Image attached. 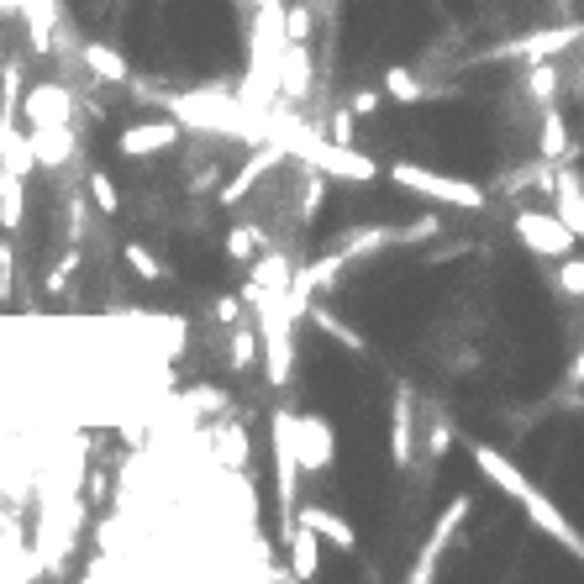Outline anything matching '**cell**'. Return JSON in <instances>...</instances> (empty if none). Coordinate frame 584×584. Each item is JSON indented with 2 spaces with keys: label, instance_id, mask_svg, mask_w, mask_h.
I'll return each mask as SVG.
<instances>
[{
  "label": "cell",
  "instance_id": "6da1fadb",
  "mask_svg": "<svg viewBox=\"0 0 584 584\" xmlns=\"http://www.w3.org/2000/svg\"><path fill=\"white\" fill-rule=\"evenodd\" d=\"M384 179L395 184V190H406V195H421V201L432 205H453V211H479L485 205V190L479 184H468L458 175H438V169H427V164H390Z\"/></svg>",
  "mask_w": 584,
  "mask_h": 584
},
{
  "label": "cell",
  "instance_id": "7a4b0ae2",
  "mask_svg": "<svg viewBox=\"0 0 584 584\" xmlns=\"http://www.w3.org/2000/svg\"><path fill=\"white\" fill-rule=\"evenodd\" d=\"M511 227H516V237H522L526 253H537V259H569L574 253V242H580V233L558 216V211H516L511 216Z\"/></svg>",
  "mask_w": 584,
  "mask_h": 584
},
{
  "label": "cell",
  "instance_id": "3957f363",
  "mask_svg": "<svg viewBox=\"0 0 584 584\" xmlns=\"http://www.w3.org/2000/svg\"><path fill=\"white\" fill-rule=\"evenodd\" d=\"M516 505L526 511V522H532V532H543V537H553L558 548H569V553H580V558H584V532H580L574 522H569V516H563V511H558L553 500H548L543 490H537V485H526L522 496H516Z\"/></svg>",
  "mask_w": 584,
  "mask_h": 584
},
{
  "label": "cell",
  "instance_id": "277c9868",
  "mask_svg": "<svg viewBox=\"0 0 584 584\" xmlns=\"http://www.w3.org/2000/svg\"><path fill=\"white\" fill-rule=\"evenodd\" d=\"M184 143V127L175 117L164 121H132V127H121L117 132V153L121 158H164V153H175Z\"/></svg>",
  "mask_w": 584,
  "mask_h": 584
},
{
  "label": "cell",
  "instance_id": "5b68a950",
  "mask_svg": "<svg viewBox=\"0 0 584 584\" xmlns=\"http://www.w3.org/2000/svg\"><path fill=\"white\" fill-rule=\"evenodd\" d=\"M22 117H27V127H74V117H80V100H74V90H69V85H59V80H43V85L27 90Z\"/></svg>",
  "mask_w": 584,
  "mask_h": 584
},
{
  "label": "cell",
  "instance_id": "8992f818",
  "mask_svg": "<svg viewBox=\"0 0 584 584\" xmlns=\"http://www.w3.org/2000/svg\"><path fill=\"white\" fill-rule=\"evenodd\" d=\"M295 453H300L306 474H322V468L337 464V432H332V421L322 410L295 416Z\"/></svg>",
  "mask_w": 584,
  "mask_h": 584
},
{
  "label": "cell",
  "instance_id": "52a82bcc",
  "mask_svg": "<svg viewBox=\"0 0 584 584\" xmlns=\"http://www.w3.org/2000/svg\"><path fill=\"white\" fill-rule=\"evenodd\" d=\"M468 511H474V496H453V500H448V511L438 516V526H432V537H427V543H421V553H416V569H410V580H432V574H438L442 548L453 543V532L464 526Z\"/></svg>",
  "mask_w": 584,
  "mask_h": 584
},
{
  "label": "cell",
  "instance_id": "ba28073f",
  "mask_svg": "<svg viewBox=\"0 0 584 584\" xmlns=\"http://www.w3.org/2000/svg\"><path fill=\"white\" fill-rule=\"evenodd\" d=\"M410 464H416V395L401 390L390 401V468L406 474Z\"/></svg>",
  "mask_w": 584,
  "mask_h": 584
},
{
  "label": "cell",
  "instance_id": "9c48e42d",
  "mask_svg": "<svg viewBox=\"0 0 584 584\" xmlns=\"http://www.w3.org/2000/svg\"><path fill=\"white\" fill-rule=\"evenodd\" d=\"M27 143H32V158H37V169H48V175H63V169L74 164V153H80V138H74V127H32Z\"/></svg>",
  "mask_w": 584,
  "mask_h": 584
},
{
  "label": "cell",
  "instance_id": "30bf717a",
  "mask_svg": "<svg viewBox=\"0 0 584 584\" xmlns=\"http://www.w3.org/2000/svg\"><path fill=\"white\" fill-rule=\"evenodd\" d=\"M285 158H290V147L269 143V147H263V153H259V158H248V164H242V169H237V175L227 179L222 190H216V201H222V205H242V201H248V195H253V190H259V179L269 175V169H279Z\"/></svg>",
  "mask_w": 584,
  "mask_h": 584
},
{
  "label": "cell",
  "instance_id": "8fae6325",
  "mask_svg": "<svg viewBox=\"0 0 584 584\" xmlns=\"http://www.w3.org/2000/svg\"><path fill=\"white\" fill-rule=\"evenodd\" d=\"M468 458H474V468H479V474H485V479H490V485H496L500 496H522L526 485H532V479H526L522 468L511 464V458H505V453H500V448H490V442H468Z\"/></svg>",
  "mask_w": 584,
  "mask_h": 584
},
{
  "label": "cell",
  "instance_id": "7c38bea8",
  "mask_svg": "<svg viewBox=\"0 0 584 584\" xmlns=\"http://www.w3.org/2000/svg\"><path fill=\"white\" fill-rule=\"evenodd\" d=\"M74 53H80V63H85V74L95 85H127V80H132V63L121 59L111 43H100V37H85Z\"/></svg>",
  "mask_w": 584,
  "mask_h": 584
},
{
  "label": "cell",
  "instance_id": "4fadbf2b",
  "mask_svg": "<svg viewBox=\"0 0 584 584\" xmlns=\"http://www.w3.org/2000/svg\"><path fill=\"white\" fill-rule=\"evenodd\" d=\"M580 37H584V22H563V27H553V32H537V37L526 32V37H516V43H505V48H500V59H505V53H522L526 63H537V59H553V53H563L569 43H580Z\"/></svg>",
  "mask_w": 584,
  "mask_h": 584
},
{
  "label": "cell",
  "instance_id": "5bb4252c",
  "mask_svg": "<svg viewBox=\"0 0 584 584\" xmlns=\"http://www.w3.org/2000/svg\"><path fill=\"white\" fill-rule=\"evenodd\" d=\"M22 5V22H27L32 53L48 59L53 53V27H59V0H16Z\"/></svg>",
  "mask_w": 584,
  "mask_h": 584
},
{
  "label": "cell",
  "instance_id": "9a60e30c",
  "mask_svg": "<svg viewBox=\"0 0 584 584\" xmlns=\"http://www.w3.org/2000/svg\"><path fill=\"white\" fill-rule=\"evenodd\" d=\"M380 85L395 106H427V100H438V90L427 85L416 69H406V63H390V69L380 74Z\"/></svg>",
  "mask_w": 584,
  "mask_h": 584
},
{
  "label": "cell",
  "instance_id": "2e32d148",
  "mask_svg": "<svg viewBox=\"0 0 584 584\" xmlns=\"http://www.w3.org/2000/svg\"><path fill=\"white\" fill-rule=\"evenodd\" d=\"M295 522H311L326 543L337 548V553H353V548H358V532H353L348 516H343V511H332V505H300V511H295Z\"/></svg>",
  "mask_w": 584,
  "mask_h": 584
},
{
  "label": "cell",
  "instance_id": "e0dca14e",
  "mask_svg": "<svg viewBox=\"0 0 584 584\" xmlns=\"http://www.w3.org/2000/svg\"><path fill=\"white\" fill-rule=\"evenodd\" d=\"M285 543H290V563H295L290 574L295 580H317V569H322V532H317L311 522H295Z\"/></svg>",
  "mask_w": 584,
  "mask_h": 584
},
{
  "label": "cell",
  "instance_id": "ac0fdd59",
  "mask_svg": "<svg viewBox=\"0 0 584 584\" xmlns=\"http://www.w3.org/2000/svg\"><path fill=\"white\" fill-rule=\"evenodd\" d=\"M274 80H279V95H290V100H306V90H311V48H306V43H290V48L279 53V69H274Z\"/></svg>",
  "mask_w": 584,
  "mask_h": 584
},
{
  "label": "cell",
  "instance_id": "d6986e66",
  "mask_svg": "<svg viewBox=\"0 0 584 584\" xmlns=\"http://www.w3.org/2000/svg\"><path fill=\"white\" fill-rule=\"evenodd\" d=\"M553 211L584 242V179L574 175V169H553Z\"/></svg>",
  "mask_w": 584,
  "mask_h": 584
},
{
  "label": "cell",
  "instance_id": "ffe728a7",
  "mask_svg": "<svg viewBox=\"0 0 584 584\" xmlns=\"http://www.w3.org/2000/svg\"><path fill=\"white\" fill-rule=\"evenodd\" d=\"M27 222V175L0 169V233H22Z\"/></svg>",
  "mask_w": 584,
  "mask_h": 584
},
{
  "label": "cell",
  "instance_id": "44dd1931",
  "mask_svg": "<svg viewBox=\"0 0 584 584\" xmlns=\"http://www.w3.org/2000/svg\"><path fill=\"white\" fill-rule=\"evenodd\" d=\"M537 153L558 164V158H569V121L558 106H543V127H537Z\"/></svg>",
  "mask_w": 584,
  "mask_h": 584
},
{
  "label": "cell",
  "instance_id": "7402d4cb",
  "mask_svg": "<svg viewBox=\"0 0 584 584\" xmlns=\"http://www.w3.org/2000/svg\"><path fill=\"white\" fill-rule=\"evenodd\" d=\"M259 348H263V332L259 326H233V343H227V363H233L237 374H242V369H253V363H259Z\"/></svg>",
  "mask_w": 584,
  "mask_h": 584
},
{
  "label": "cell",
  "instance_id": "603a6c76",
  "mask_svg": "<svg viewBox=\"0 0 584 584\" xmlns=\"http://www.w3.org/2000/svg\"><path fill=\"white\" fill-rule=\"evenodd\" d=\"M558 85H563V80H558V63L553 59H537L532 69H526V95H532L537 106H553Z\"/></svg>",
  "mask_w": 584,
  "mask_h": 584
},
{
  "label": "cell",
  "instance_id": "cb8c5ba5",
  "mask_svg": "<svg viewBox=\"0 0 584 584\" xmlns=\"http://www.w3.org/2000/svg\"><path fill=\"white\" fill-rule=\"evenodd\" d=\"M121 259H127V269H132L138 279H147V285H164V279H169V263L158 259V253H147L143 242H127Z\"/></svg>",
  "mask_w": 584,
  "mask_h": 584
},
{
  "label": "cell",
  "instance_id": "d4e9b609",
  "mask_svg": "<svg viewBox=\"0 0 584 584\" xmlns=\"http://www.w3.org/2000/svg\"><path fill=\"white\" fill-rule=\"evenodd\" d=\"M85 190H90V201H95V211H100V216H117V211H121V190H117V179L106 175V169H90Z\"/></svg>",
  "mask_w": 584,
  "mask_h": 584
},
{
  "label": "cell",
  "instance_id": "484cf974",
  "mask_svg": "<svg viewBox=\"0 0 584 584\" xmlns=\"http://www.w3.org/2000/svg\"><path fill=\"white\" fill-rule=\"evenodd\" d=\"M222 248H227V259H233V263H253V259H259V227H253V222H237V227H227Z\"/></svg>",
  "mask_w": 584,
  "mask_h": 584
},
{
  "label": "cell",
  "instance_id": "4316f807",
  "mask_svg": "<svg viewBox=\"0 0 584 584\" xmlns=\"http://www.w3.org/2000/svg\"><path fill=\"white\" fill-rule=\"evenodd\" d=\"M311 326L326 332V337H337L343 348H363V332H353L348 322H337V311H326V306H311Z\"/></svg>",
  "mask_w": 584,
  "mask_h": 584
},
{
  "label": "cell",
  "instance_id": "83f0119b",
  "mask_svg": "<svg viewBox=\"0 0 584 584\" xmlns=\"http://www.w3.org/2000/svg\"><path fill=\"white\" fill-rule=\"evenodd\" d=\"M553 285L569 295V300H584V259L580 253H569V259L553 263Z\"/></svg>",
  "mask_w": 584,
  "mask_h": 584
},
{
  "label": "cell",
  "instance_id": "f1b7e54d",
  "mask_svg": "<svg viewBox=\"0 0 584 584\" xmlns=\"http://www.w3.org/2000/svg\"><path fill=\"white\" fill-rule=\"evenodd\" d=\"M242 317H248V295H216L211 322L216 326H242Z\"/></svg>",
  "mask_w": 584,
  "mask_h": 584
},
{
  "label": "cell",
  "instance_id": "f546056e",
  "mask_svg": "<svg viewBox=\"0 0 584 584\" xmlns=\"http://www.w3.org/2000/svg\"><path fill=\"white\" fill-rule=\"evenodd\" d=\"M222 464L248 468V432H242V427H227V432H222Z\"/></svg>",
  "mask_w": 584,
  "mask_h": 584
},
{
  "label": "cell",
  "instance_id": "4dcf8cb0",
  "mask_svg": "<svg viewBox=\"0 0 584 584\" xmlns=\"http://www.w3.org/2000/svg\"><path fill=\"white\" fill-rule=\"evenodd\" d=\"M285 27H290V43H311L317 11H311V5H285Z\"/></svg>",
  "mask_w": 584,
  "mask_h": 584
},
{
  "label": "cell",
  "instance_id": "1f68e13d",
  "mask_svg": "<svg viewBox=\"0 0 584 584\" xmlns=\"http://www.w3.org/2000/svg\"><path fill=\"white\" fill-rule=\"evenodd\" d=\"M384 100H390V95H384V85L380 90H353V95H348V106L358 111V117H380Z\"/></svg>",
  "mask_w": 584,
  "mask_h": 584
},
{
  "label": "cell",
  "instance_id": "d6a6232c",
  "mask_svg": "<svg viewBox=\"0 0 584 584\" xmlns=\"http://www.w3.org/2000/svg\"><path fill=\"white\" fill-rule=\"evenodd\" d=\"M11 279H16V253L11 242H0V300H11Z\"/></svg>",
  "mask_w": 584,
  "mask_h": 584
},
{
  "label": "cell",
  "instance_id": "836d02e7",
  "mask_svg": "<svg viewBox=\"0 0 584 584\" xmlns=\"http://www.w3.org/2000/svg\"><path fill=\"white\" fill-rule=\"evenodd\" d=\"M448 448H453V427H448V421H432V432H427V453L442 458Z\"/></svg>",
  "mask_w": 584,
  "mask_h": 584
},
{
  "label": "cell",
  "instance_id": "e575fe53",
  "mask_svg": "<svg viewBox=\"0 0 584 584\" xmlns=\"http://www.w3.org/2000/svg\"><path fill=\"white\" fill-rule=\"evenodd\" d=\"M569 384H584V348L574 353V363H569Z\"/></svg>",
  "mask_w": 584,
  "mask_h": 584
}]
</instances>
